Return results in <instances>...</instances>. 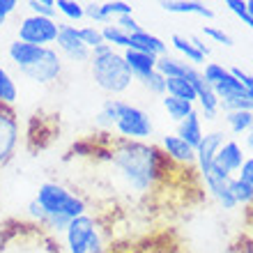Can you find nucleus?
Listing matches in <instances>:
<instances>
[{
    "label": "nucleus",
    "mask_w": 253,
    "mask_h": 253,
    "mask_svg": "<svg viewBox=\"0 0 253 253\" xmlns=\"http://www.w3.org/2000/svg\"><path fill=\"white\" fill-rule=\"evenodd\" d=\"M200 180H203L207 193L216 200L219 207H223V210H235V207H237V203H235V198H233V191H230V180H233V177H228L226 173H221L219 168L212 166V170H210L205 177H200Z\"/></svg>",
    "instance_id": "12"
},
{
    "label": "nucleus",
    "mask_w": 253,
    "mask_h": 253,
    "mask_svg": "<svg viewBox=\"0 0 253 253\" xmlns=\"http://www.w3.org/2000/svg\"><path fill=\"white\" fill-rule=\"evenodd\" d=\"M212 90H214V94L219 97V101L221 99H230V97H244V94H247L244 92V87H242V83L230 74V69H228V74L212 87Z\"/></svg>",
    "instance_id": "26"
},
{
    "label": "nucleus",
    "mask_w": 253,
    "mask_h": 253,
    "mask_svg": "<svg viewBox=\"0 0 253 253\" xmlns=\"http://www.w3.org/2000/svg\"><path fill=\"white\" fill-rule=\"evenodd\" d=\"M189 69V62H184L182 58L166 53L157 58V74H161L164 79H184Z\"/></svg>",
    "instance_id": "20"
},
{
    "label": "nucleus",
    "mask_w": 253,
    "mask_h": 253,
    "mask_svg": "<svg viewBox=\"0 0 253 253\" xmlns=\"http://www.w3.org/2000/svg\"><path fill=\"white\" fill-rule=\"evenodd\" d=\"M157 147H159L161 154H164L173 166H180V168L196 166V150H193L189 143H184L177 133H166V136H161Z\"/></svg>",
    "instance_id": "10"
},
{
    "label": "nucleus",
    "mask_w": 253,
    "mask_h": 253,
    "mask_svg": "<svg viewBox=\"0 0 253 253\" xmlns=\"http://www.w3.org/2000/svg\"><path fill=\"white\" fill-rule=\"evenodd\" d=\"M79 35H81V40H83V44H85L90 51L104 44V37H101V28L99 26H81Z\"/></svg>",
    "instance_id": "34"
},
{
    "label": "nucleus",
    "mask_w": 253,
    "mask_h": 253,
    "mask_svg": "<svg viewBox=\"0 0 253 253\" xmlns=\"http://www.w3.org/2000/svg\"><path fill=\"white\" fill-rule=\"evenodd\" d=\"M230 74L242 83V87H244V92H247L249 99H253V74L244 72L240 67H230Z\"/></svg>",
    "instance_id": "39"
},
{
    "label": "nucleus",
    "mask_w": 253,
    "mask_h": 253,
    "mask_svg": "<svg viewBox=\"0 0 253 253\" xmlns=\"http://www.w3.org/2000/svg\"><path fill=\"white\" fill-rule=\"evenodd\" d=\"M101 12L108 21L111 19H120V16H131L133 14V5L125 2V0H111V2H101Z\"/></svg>",
    "instance_id": "29"
},
{
    "label": "nucleus",
    "mask_w": 253,
    "mask_h": 253,
    "mask_svg": "<svg viewBox=\"0 0 253 253\" xmlns=\"http://www.w3.org/2000/svg\"><path fill=\"white\" fill-rule=\"evenodd\" d=\"M161 106H164V111H166L168 118H170L173 122H182L184 118H189V115L196 111L193 104L182 101V99H175V97H170V94H164V97H161Z\"/></svg>",
    "instance_id": "21"
},
{
    "label": "nucleus",
    "mask_w": 253,
    "mask_h": 253,
    "mask_svg": "<svg viewBox=\"0 0 253 253\" xmlns=\"http://www.w3.org/2000/svg\"><path fill=\"white\" fill-rule=\"evenodd\" d=\"M235 177H237L240 182H247V184L253 187V157L251 154H247V159H244V164H242V168L237 170Z\"/></svg>",
    "instance_id": "42"
},
{
    "label": "nucleus",
    "mask_w": 253,
    "mask_h": 253,
    "mask_svg": "<svg viewBox=\"0 0 253 253\" xmlns=\"http://www.w3.org/2000/svg\"><path fill=\"white\" fill-rule=\"evenodd\" d=\"M242 147H244V152L249 150V152H251V157H253V129L244 133V145H242Z\"/></svg>",
    "instance_id": "44"
},
{
    "label": "nucleus",
    "mask_w": 253,
    "mask_h": 253,
    "mask_svg": "<svg viewBox=\"0 0 253 253\" xmlns=\"http://www.w3.org/2000/svg\"><path fill=\"white\" fill-rule=\"evenodd\" d=\"M55 9H58V14H62L67 21H74V23L85 19L83 2H76V0H55Z\"/></svg>",
    "instance_id": "28"
},
{
    "label": "nucleus",
    "mask_w": 253,
    "mask_h": 253,
    "mask_svg": "<svg viewBox=\"0 0 253 253\" xmlns=\"http://www.w3.org/2000/svg\"><path fill=\"white\" fill-rule=\"evenodd\" d=\"M21 7L19 0H0V28L7 23V19L12 16L16 9Z\"/></svg>",
    "instance_id": "41"
},
{
    "label": "nucleus",
    "mask_w": 253,
    "mask_h": 253,
    "mask_svg": "<svg viewBox=\"0 0 253 253\" xmlns=\"http://www.w3.org/2000/svg\"><path fill=\"white\" fill-rule=\"evenodd\" d=\"M90 76H92L94 85L101 92L118 97V94L126 92L133 83V76L126 67L122 53H118L113 46L104 51V53H90Z\"/></svg>",
    "instance_id": "2"
},
{
    "label": "nucleus",
    "mask_w": 253,
    "mask_h": 253,
    "mask_svg": "<svg viewBox=\"0 0 253 253\" xmlns=\"http://www.w3.org/2000/svg\"><path fill=\"white\" fill-rule=\"evenodd\" d=\"M177 136H180L184 143H189L193 150L198 147V143L203 140V136H205V131H203V118H200L198 111H193L189 118L177 122Z\"/></svg>",
    "instance_id": "18"
},
{
    "label": "nucleus",
    "mask_w": 253,
    "mask_h": 253,
    "mask_svg": "<svg viewBox=\"0 0 253 253\" xmlns=\"http://www.w3.org/2000/svg\"><path fill=\"white\" fill-rule=\"evenodd\" d=\"M159 7L168 14H196L203 19H214V9L200 0H161Z\"/></svg>",
    "instance_id": "17"
},
{
    "label": "nucleus",
    "mask_w": 253,
    "mask_h": 253,
    "mask_svg": "<svg viewBox=\"0 0 253 253\" xmlns=\"http://www.w3.org/2000/svg\"><path fill=\"white\" fill-rule=\"evenodd\" d=\"M58 30H60V23L55 19H44V16L28 14L16 26V40L23 42V44L48 48L58 40Z\"/></svg>",
    "instance_id": "5"
},
{
    "label": "nucleus",
    "mask_w": 253,
    "mask_h": 253,
    "mask_svg": "<svg viewBox=\"0 0 253 253\" xmlns=\"http://www.w3.org/2000/svg\"><path fill=\"white\" fill-rule=\"evenodd\" d=\"M247 9H249V16L253 19V0H247Z\"/></svg>",
    "instance_id": "45"
},
{
    "label": "nucleus",
    "mask_w": 253,
    "mask_h": 253,
    "mask_svg": "<svg viewBox=\"0 0 253 253\" xmlns=\"http://www.w3.org/2000/svg\"><path fill=\"white\" fill-rule=\"evenodd\" d=\"M228 140L226 131H207L203 136V140L196 147V168H198V175L205 177L214 166V159H216V152L219 147Z\"/></svg>",
    "instance_id": "11"
},
{
    "label": "nucleus",
    "mask_w": 253,
    "mask_h": 253,
    "mask_svg": "<svg viewBox=\"0 0 253 253\" xmlns=\"http://www.w3.org/2000/svg\"><path fill=\"white\" fill-rule=\"evenodd\" d=\"M113 129L120 140H147L154 133L152 118L147 115V111L125 99H120L118 120H115Z\"/></svg>",
    "instance_id": "4"
},
{
    "label": "nucleus",
    "mask_w": 253,
    "mask_h": 253,
    "mask_svg": "<svg viewBox=\"0 0 253 253\" xmlns=\"http://www.w3.org/2000/svg\"><path fill=\"white\" fill-rule=\"evenodd\" d=\"M223 120H226L230 133L235 136H242L253 129V113L251 111H235V113H223Z\"/></svg>",
    "instance_id": "24"
},
{
    "label": "nucleus",
    "mask_w": 253,
    "mask_h": 253,
    "mask_svg": "<svg viewBox=\"0 0 253 253\" xmlns=\"http://www.w3.org/2000/svg\"><path fill=\"white\" fill-rule=\"evenodd\" d=\"M131 40V51H138V53H147L154 55V58H161V55L168 53V44L157 35L147 33V30H138V33L129 35Z\"/></svg>",
    "instance_id": "16"
},
{
    "label": "nucleus",
    "mask_w": 253,
    "mask_h": 253,
    "mask_svg": "<svg viewBox=\"0 0 253 253\" xmlns=\"http://www.w3.org/2000/svg\"><path fill=\"white\" fill-rule=\"evenodd\" d=\"M99 221L92 214H81L76 219L69 221L67 230L62 233L65 237V247L69 253H87V244L92 240V235L97 233Z\"/></svg>",
    "instance_id": "7"
},
{
    "label": "nucleus",
    "mask_w": 253,
    "mask_h": 253,
    "mask_svg": "<svg viewBox=\"0 0 253 253\" xmlns=\"http://www.w3.org/2000/svg\"><path fill=\"white\" fill-rule=\"evenodd\" d=\"M115 26L120 28V30H125L126 35H133L138 33V30H143V26H140L138 21H136V16H120V19H115Z\"/></svg>",
    "instance_id": "40"
},
{
    "label": "nucleus",
    "mask_w": 253,
    "mask_h": 253,
    "mask_svg": "<svg viewBox=\"0 0 253 253\" xmlns=\"http://www.w3.org/2000/svg\"><path fill=\"white\" fill-rule=\"evenodd\" d=\"M55 46H58L60 58L65 55L67 60H72V62H87L90 60V48L83 44V40H81V35H79V28L76 26L60 23Z\"/></svg>",
    "instance_id": "9"
},
{
    "label": "nucleus",
    "mask_w": 253,
    "mask_h": 253,
    "mask_svg": "<svg viewBox=\"0 0 253 253\" xmlns=\"http://www.w3.org/2000/svg\"><path fill=\"white\" fill-rule=\"evenodd\" d=\"M26 7L30 9V14L35 16H44V19H55V0H28Z\"/></svg>",
    "instance_id": "31"
},
{
    "label": "nucleus",
    "mask_w": 253,
    "mask_h": 253,
    "mask_svg": "<svg viewBox=\"0 0 253 253\" xmlns=\"http://www.w3.org/2000/svg\"><path fill=\"white\" fill-rule=\"evenodd\" d=\"M244 159H247V152H244L242 143L235 138H228L226 143L219 147V152H216L214 168H219L221 173H226L228 177H235V173L242 168Z\"/></svg>",
    "instance_id": "13"
},
{
    "label": "nucleus",
    "mask_w": 253,
    "mask_h": 253,
    "mask_svg": "<svg viewBox=\"0 0 253 253\" xmlns=\"http://www.w3.org/2000/svg\"><path fill=\"white\" fill-rule=\"evenodd\" d=\"M189 40H191V44H193V46H196V48H198V51H200V53H203V55H205V58H207V55H210V46H207V44H205V42H203V40H200V37H196V35H191Z\"/></svg>",
    "instance_id": "43"
},
{
    "label": "nucleus",
    "mask_w": 253,
    "mask_h": 253,
    "mask_svg": "<svg viewBox=\"0 0 253 253\" xmlns=\"http://www.w3.org/2000/svg\"><path fill=\"white\" fill-rule=\"evenodd\" d=\"M230 191H233V198L237 205H253V187L247 182H240L237 177L230 180Z\"/></svg>",
    "instance_id": "30"
},
{
    "label": "nucleus",
    "mask_w": 253,
    "mask_h": 253,
    "mask_svg": "<svg viewBox=\"0 0 253 253\" xmlns=\"http://www.w3.org/2000/svg\"><path fill=\"white\" fill-rule=\"evenodd\" d=\"M104 154L113 182L131 198H145L157 191L164 182H168V170L175 168L159 147L147 140L115 138Z\"/></svg>",
    "instance_id": "1"
},
{
    "label": "nucleus",
    "mask_w": 253,
    "mask_h": 253,
    "mask_svg": "<svg viewBox=\"0 0 253 253\" xmlns=\"http://www.w3.org/2000/svg\"><path fill=\"white\" fill-rule=\"evenodd\" d=\"M219 111L223 113H235V111H251L253 113V99L244 97H230V99H221L219 101Z\"/></svg>",
    "instance_id": "32"
},
{
    "label": "nucleus",
    "mask_w": 253,
    "mask_h": 253,
    "mask_svg": "<svg viewBox=\"0 0 253 253\" xmlns=\"http://www.w3.org/2000/svg\"><path fill=\"white\" fill-rule=\"evenodd\" d=\"M44 51H46V48L33 46V44H23V42L14 40V42H9V46H7V58L14 62V67H16L19 72H26V69H30V67L44 55Z\"/></svg>",
    "instance_id": "14"
},
{
    "label": "nucleus",
    "mask_w": 253,
    "mask_h": 253,
    "mask_svg": "<svg viewBox=\"0 0 253 253\" xmlns=\"http://www.w3.org/2000/svg\"><path fill=\"white\" fill-rule=\"evenodd\" d=\"M19 99V85L5 67L0 65V106H12Z\"/></svg>",
    "instance_id": "22"
},
{
    "label": "nucleus",
    "mask_w": 253,
    "mask_h": 253,
    "mask_svg": "<svg viewBox=\"0 0 253 253\" xmlns=\"http://www.w3.org/2000/svg\"><path fill=\"white\" fill-rule=\"evenodd\" d=\"M0 230H2V226H0Z\"/></svg>",
    "instance_id": "46"
},
{
    "label": "nucleus",
    "mask_w": 253,
    "mask_h": 253,
    "mask_svg": "<svg viewBox=\"0 0 253 253\" xmlns=\"http://www.w3.org/2000/svg\"><path fill=\"white\" fill-rule=\"evenodd\" d=\"M21 143V125L12 106H0V168L14 159Z\"/></svg>",
    "instance_id": "6"
},
{
    "label": "nucleus",
    "mask_w": 253,
    "mask_h": 253,
    "mask_svg": "<svg viewBox=\"0 0 253 253\" xmlns=\"http://www.w3.org/2000/svg\"><path fill=\"white\" fill-rule=\"evenodd\" d=\"M170 46L182 55V60L189 62V65L198 67V65H205V55L200 53L198 48L191 44L189 35H180V33H173L170 35Z\"/></svg>",
    "instance_id": "19"
},
{
    "label": "nucleus",
    "mask_w": 253,
    "mask_h": 253,
    "mask_svg": "<svg viewBox=\"0 0 253 253\" xmlns=\"http://www.w3.org/2000/svg\"><path fill=\"white\" fill-rule=\"evenodd\" d=\"M203 35L210 37V40H214L216 44H223V46H233L235 44L233 37H230L226 30H221V28H216V26H203Z\"/></svg>",
    "instance_id": "37"
},
{
    "label": "nucleus",
    "mask_w": 253,
    "mask_h": 253,
    "mask_svg": "<svg viewBox=\"0 0 253 253\" xmlns=\"http://www.w3.org/2000/svg\"><path fill=\"white\" fill-rule=\"evenodd\" d=\"M118 108H120V99H115V97L104 99V104H101V108H99V113L94 115V125L99 126V129H104V131L113 129L115 120H118Z\"/></svg>",
    "instance_id": "23"
},
{
    "label": "nucleus",
    "mask_w": 253,
    "mask_h": 253,
    "mask_svg": "<svg viewBox=\"0 0 253 253\" xmlns=\"http://www.w3.org/2000/svg\"><path fill=\"white\" fill-rule=\"evenodd\" d=\"M101 37H104V44L113 48H122V51H129L131 48V40L125 30H120L118 26L108 23V26H101Z\"/></svg>",
    "instance_id": "27"
},
{
    "label": "nucleus",
    "mask_w": 253,
    "mask_h": 253,
    "mask_svg": "<svg viewBox=\"0 0 253 253\" xmlns=\"http://www.w3.org/2000/svg\"><path fill=\"white\" fill-rule=\"evenodd\" d=\"M83 9H85V19L92 21L94 23H99V26H108L111 21L104 16V12H101V2H83Z\"/></svg>",
    "instance_id": "38"
},
{
    "label": "nucleus",
    "mask_w": 253,
    "mask_h": 253,
    "mask_svg": "<svg viewBox=\"0 0 253 253\" xmlns=\"http://www.w3.org/2000/svg\"><path fill=\"white\" fill-rule=\"evenodd\" d=\"M223 7H226L228 12H233V14H235V16H237V19H240V21H244V23H247V26L253 30V19H251V16H249L247 0H226V2H223Z\"/></svg>",
    "instance_id": "35"
},
{
    "label": "nucleus",
    "mask_w": 253,
    "mask_h": 253,
    "mask_svg": "<svg viewBox=\"0 0 253 253\" xmlns=\"http://www.w3.org/2000/svg\"><path fill=\"white\" fill-rule=\"evenodd\" d=\"M122 58H125L126 67H129V72H131L133 81H143L147 76H152L157 72V58L154 55H147V53H138V51H122Z\"/></svg>",
    "instance_id": "15"
},
{
    "label": "nucleus",
    "mask_w": 253,
    "mask_h": 253,
    "mask_svg": "<svg viewBox=\"0 0 253 253\" xmlns=\"http://www.w3.org/2000/svg\"><path fill=\"white\" fill-rule=\"evenodd\" d=\"M37 205L46 216H67V219H76L81 214H87V203L67 187L58 182H42L37 189Z\"/></svg>",
    "instance_id": "3"
},
{
    "label": "nucleus",
    "mask_w": 253,
    "mask_h": 253,
    "mask_svg": "<svg viewBox=\"0 0 253 253\" xmlns=\"http://www.w3.org/2000/svg\"><path fill=\"white\" fill-rule=\"evenodd\" d=\"M21 74H23L28 81L37 83V85H51L53 81H58L62 76V58H60V53H58L53 46H48L40 60L35 62L30 69H26V72H21Z\"/></svg>",
    "instance_id": "8"
},
{
    "label": "nucleus",
    "mask_w": 253,
    "mask_h": 253,
    "mask_svg": "<svg viewBox=\"0 0 253 253\" xmlns=\"http://www.w3.org/2000/svg\"><path fill=\"white\" fill-rule=\"evenodd\" d=\"M143 87H145L147 92L157 94V97H164V94H166V79H164L161 74L154 72L152 76H147V79L143 81Z\"/></svg>",
    "instance_id": "36"
},
{
    "label": "nucleus",
    "mask_w": 253,
    "mask_h": 253,
    "mask_svg": "<svg viewBox=\"0 0 253 253\" xmlns=\"http://www.w3.org/2000/svg\"><path fill=\"white\" fill-rule=\"evenodd\" d=\"M200 74H203V79H205L207 85L214 87L228 74V69L223 65H219V62H205V65H203V69H200Z\"/></svg>",
    "instance_id": "33"
},
{
    "label": "nucleus",
    "mask_w": 253,
    "mask_h": 253,
    "mask_svg": "<svg viewBox=\"0 0 253 253\" xmlns=\"http://www.w3.org/2000/svg\"><path fill=\"white\" fill-rule=\"evenodd\" d=\"M166 94L175 97V99L189 101V104H196V90L189 83L187 79H166Z\"/></svg>",
    "instance_id": "25"
}]
</instances>
